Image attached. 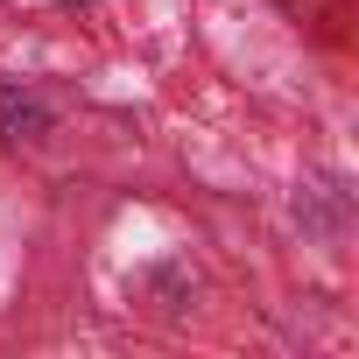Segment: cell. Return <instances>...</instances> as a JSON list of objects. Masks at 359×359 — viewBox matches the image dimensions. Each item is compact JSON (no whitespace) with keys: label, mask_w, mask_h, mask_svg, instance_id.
I'll use <instances>...</instances> for the list:
<instances>
[{"label":"cell","mask_w":359,"mask_h":359,"mask_svg":"<svg viewBox=\"0 0 359 359\" xmlns=\"http://www.w3.org/2000/svg\"><path fill=\"white\" fill-rule=\"evenodd\" d=\"M43 127H50L43 92H29V85H0V141H36Z\"/></svg>","instance_id":"cell-1"},{"label":"cell","mask_w":359,"mask_h":359,"mask_svg":"<svg viewBox=\"0 0 359 359\" xmlns=\"http://www.w3.org/2000/svg\"><path fill=\"white\" fill-rule=\"evenodd\" d=\"M64 8H92V0H64Z\"/></svg>","instance_id":"cell-2"}]
</instances>
